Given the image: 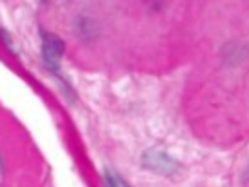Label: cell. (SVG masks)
Returning <instances> with one entry per match:
<instances>
[{
	"mask_svg": "<svg viewBox=\"0 0 249 187\" xmlns=\"http://www.w3.org/2000/svg\"><path fill=\"white\" fill-rule=\"evenodd\" d=\"M64 41L62 37H58L56 33H51V31H45L41 29V60L45 64V68L53 74V76H60L62 72V55H64Z\"/></svg>",
	"mask_w": 249,
	"mask_h": 187,
	"instance_id": "1",
	"label": "cell"
},
{
	"mask_svg": "<svg viewBox=\"0 0 249 187\" xmlns=\"http://www.w3.org/2000/svg\"><path fill=\"white\" fill-rule=\"evenodd\" d=\"M140 164L144 169L156 173V175H175L179 173L181 169V164L165 150L161 148H148L142 152V158H140Z\"/></svg>",
	"mask_w": 249,
	"mask_h": 187,
	"instance_id": "2",
	"label": "cell"
},
{
	"mask_svg": "<svg viewBox=\"0 0 249 187\" xmlns=\"http://www.w3.org/2000/svg\"><path fill=\"white\" fill-rule=\"evenodd\" d=\"M72 29H74L76 37L82 39L84 43H91L99 37V23L95 21V18H91L88 14H78L72 21Z\"/></svg>",
	"mask_w": 249,
	"mask_h": 187,
	"instance_id": "3",
	"label": "cell"
},
{
	"mask_svg": "<svg viewBox=\"0 0 249 187\" xmlns=\"http://www.w3.org/2000/svg\"><path fill=\"white\" fill-rule=\"evenodd\" d=\"M220 56L228 66H237L249 60V45L241 41H228L220 49Z\"/></svg>",
	"mask_w": 249,
	"mask_h": 187,
	"instance_id": "4",
	"label": "cell"
},
{
	"mask_svg": "<svg viewBox=\"0 0 249 187\" xmlns=\"http://www.w3.org/2000/svg\"><path fill=\"white\" fill-rule=\"evenodd\" d=\"M0 39H2V43H4L12 53H16V45H14L12 37H10V33H8L6 29H2V27H0Z\"/></svg>",
	"mask_w": 249,
	"mask_h": 187,
	"instance_id": "5",
	"label": "cell"
},
{
	"mask_svg": "<svg viewBox=\"0 0 249 187\" xmlns=\"http://www.w3.org/2000/svg\"><path fill=\"white\" fill-rule=\"evenodd\" d=\"M111 179H113V187H130L119 173H115V171H111Z\"/></svg>",
	"mask_w": 249,
	"mask_h": 187,
	"instance_id": "6",
	"label": "cell"
},
{
	"mask_svg": "<svg viewBox=\"0 0 249 187\" xmlns=\"http://www.w3.org/2000/svg\"><path fill=\"white\" fill-rule=\"evenodd\" d=\"M103 187H113V179H111V169H103Z\"/></svg>",
	"mask_w": 249,
	"mask_h": 187,
	"instance_id": "7",
	"label": "cell"
},
{
	"mask_svg": "<svg viewBox=\"0 0 249 187\" xmlns=\"http://www.w3.org/2000/svg\"><path fill=\"white\" fill-rule=\"evenodd\" d=\"M247 181H249V164H247V168L243 171V183H247Z\"/></svg>",
	"mask_w": 249,
	"mask_h": 187,
	"instance_id": "8",
	"label": "cell"
},
{
	"mask_svg": "<svg viewBox=\"0 0 249 187\" xmlns=\"http://www.w3.org/2000/svg\"><path fill=\"white\" fill-rule=\"evenodd\" d=\"M4 173V162H2V156H0V175Z\"/></svg>",
	"mask_w": 249,
	"mask_h": 187,
	"instance_id": "9",
	"label": "cell"
}]
</instances>
